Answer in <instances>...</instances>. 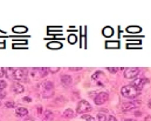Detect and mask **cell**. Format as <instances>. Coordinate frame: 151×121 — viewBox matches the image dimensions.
<instances>
[{
	"instance_id": "cell-6",
	"label": "cell",
	"mask_w": 151,
	"mask_h": 121,
	"mask_svg": "<svg viewBox=\"0 0 151 121\" xmlns=\"http://www.w3.org/2000/svg\"><path fill=\"white\" fill-rule=\"evenodd\" d=\"M43 88H45V92H43V96L45 98H48V96H52L53 95V88H54L53 82L46 81L43 83Z\"/></svg>"
},
{
	"instance_id": "cell-30",
	"label": "cell",
	"mask_w": 151,
	"mask_h": 121,
	"mask_svg": "<svg viewBox=\"0 0 151 121\" xmlns=\"http://www.w3.org/2000/svg\"><path fill=\"white\" fill-rule=\"evenodd\" d=\"M134 114H136V115H141V114H142V113H141V112H139V111H137V112H134Z\"/></svg>"
},
{
	"instance_id": "cell-14",
	"label": "cell",
	"mask_w": 151,
	"mask_h": 121,
	"mask_svg": "<svg viewBox=\"0 0 151 121\" xmlns=\"http://www.w3.org/2000/svg\"><path fill=\"white\" fill-rule=\"evenodd\" d=\"M104 112L106 111H101V113L97 114V120L99 121H107V115Z\"/></svg>"
},
{
	"instance_id": "cell-26",
	"label": "cell",
	"mask_w": 151,
	"mask_h": 121,
	"mask_svg": "<svg viewBox=\"0 0 151 121\" xmlns=\"http://www.w3.org/2000/svg\"><path fill=\"white\" fill-rule=\"evenodd\" d=\"M100 74H102V73H101V72H96V73L93 75V79H96V78H99V77H100Z\"/></svg>"
},
{
	"instance_id": "cell-16",
	"label": "cell",
	"mask_w": 151,
	"mask_h": 121,
	"mask_svg": "<svg viewBox=\"0 0 151 121\" xmlns=\"http://www.w3.org/2000/svg\"><path fill=\"white\" fill-rule=\"evenodd\" d=\"M48 47H49V48H53V49H58V48H61L62 45H61L60 42H50V43L48 45Z\"/></svg>"
},
{
	"instance_id": "cell-7",
	"label": "cell",
	"mask_w": 151,
	"mask_h": 121,
	"mask_svg": "<svg viewBox=\"0 0 151 121\" xmlns=\"http://www.w3.org/2000/svg\"><path fill=\"white\" fill-rule=\"evenodd\" d=\"M141 105V101L139 100H136V101H131V102H125L123 106H122V109L124 112H129V111H132L135 109L136 107H138Z\"/></svg>"
},
{
	"instance_id": "cell-15",
	"label": "cell",
	"mask_w": 151,
	"mask_h": 121,
	"mask_svg": "<svg viewBox=\"0 0 151 121\" xmlns=\"http://www.w3.org/2000/svg\"><path fill=\"white\" fill-rule=\"evenodd\" d=\"M127 31L130 32V33H138V32H141V28L137 27V26H131V27H128Z\"/></svg>"
},
{
	"instance_id": "cell-9",
	"label": "cell",
	"mask_w": 151,
	"mask_h": 121,
	"mask_svg": "<svg viewBox=\"0 0 151 121\" xmlns=\"http://www.w3.org/2000/svg\"><path fill=\"white\" fill-rule=\"evenodd\" d=\"M12 91H13V93L20 94V93H22V92L25 91V88H24V86H22L21 83L15 82V83H13V85H12Z\"/></svg>"
},
{
	"instance_id": "cell-25",
	"label": "cell",
	"mask_w": 151,
	"mask_h": 121,
	"mask_svg": "<svg viewBox=\"0 0 151 121\" xmlns=\"http://www.w3.org/2000/svg\"><path fill=\"white\" fill-rule=\"evenodd\" d=\"M48 71H49L50 73H55V72L59 71V68H48Z\"/></svg>"
},
{
	"instance_id": "cell-4",
	"label": "cell",
	"mask_w": 151,
	"mask_h": 121,
	"mask_svg": "<svg viewBox=\"0 0 151 121\" xmlns=\"http://www.w3.org/2000/svg\"><path fill=\"white\" fill-rule=\"evenodd\" d=\"M139 73V68H135V67H131V68H127L124 71V78L127 79H135Z\"/></svg>"
},
{
	"instance_id": "cell-20",
	"label": "cell",
	"mask_w": 151,
	"mask_h": 121,
	"mask_svg": "<svg viewBox=\"0 0 151 121\" xmlns=\"http://www.w3.org/2000/svg\"><path fill=\"white\" fill-rule=\"evenodd\" d=\"M6 87H7V82L4 80H0V91L4 89V88H6Z\"/></svg>"
},
{
	"instance_id": "cell-27",
	"label": "cell",
	"mask_w": 151,
	"mask_h": 121,
	"mask_svg": "<svg viewBox=\"0 0 151 121\" xmlns=\"http://www.w3.org/2000/svg\"><path fill=\"white\" fill-rule=\"evenodd\" d=\"M108 121H117V119H116L115 117H113V115H110V117L108 118Z\"/></svg>"
},
{
	"instance_id": "cell-31",
	"label": "cell",
	"mask_w": 151,
	"mask_h": 121,
	"mask_svg": "<svg viewBox=\"0 0 151 121\" xmlns=\"http://www.w3.org/2000/svg\"><path fill=\"white\" fill-rule=\"evenodd\" d=\"M124 121H136V120H134V119H125Z\"/></svg>"
},
{
	"instance_id": "cell-1",
	"label": "cell",
	"mask_w": 151,
	"mask_h": 121,
	"mask_svg": "<svg viewBox=\"0 0 151 121\" xmlns=\"http://www.w3.org/2000/svg\"><path fill=\"white\" fill-rule=\"evenodd\" d=\"M5 74L8 75L11 79H14L17 81H21L26 79L25 70H22V68H7V70H5Z\"/></svg>"
},
{
	"instance_id": "cell-11",
	"label": "cell",
	"mask_w": 151,
	"mask_h": 121,
	"mask_svg": "<svg viewBox=\"0 0 151 121\" xmlns=\"http://www.w3.org/2000/svg\"><path fill=\"white\" fill-rule=\"evenodd\" d=\"M61 81H62V83H63L65 87H68V86L72 85V78H70L69 75H63V77L61 78Z\"/></svg>"
},
{
	"instance_id": "cell-29",
	"label": "cell",
	"mask_w": 151,
	"mask_h": 121,
	"mask_svg": "<svg viewBox=\"0 0 151 121\" xmlns=\"http://www.w3.org/2000/svg\"><path fill=\"white\" fill-rule=\"evenodd\" d=\"M22 100H24V101H27V102H31V101H32V100H31V98H24Z\"/></svg>"
},
{
	"instance_id": "cell-8",
	"label": "cell",
	"mask_w": 151,
	"mask_h": 121,
	"mask_svg": "<svg viewBox=\"0 0 151 121\" xmlns=\"http://www.w3.org/2000/svg\"><path fill=\"white\" fill-rule=\"evenodd\" d=\"M148 82L147 79H143V78H136L135 80L131 82V86H134L135 88H137L138 91H141L143 87H144V85Z\"/></svg>"
},
{
	"instance_id": "cell-18",
	"label": "cell",
	"mask_w": 151,
	"mask_h": 121,
	"mask_svg": "<svg viewBox=\"0 0 151 121\" xmlns=\"http://www.w3.org/2000/svg\"><path fill=\"white\" fill-rule=\"evenodd\" d=\"M26 30H27L26 27H20V26H19V27H14V28H13V31H14V32H26Z\"/></svg>"
},
{
	"instance_id": "cell-24",
	"label": "cell",
	"mask_w": 151,
	"mask_h": 121,
	"mask_svg": "<svg viewBox=\"0 0 151 121\" xmlns=\"http://www.w3.org/2000/svg\"><path fill=\"white\" fill-rule=\"evenodd\" d=\"M4 75H5V68L0 67V78H1V77H4Z\"/></svg>"
},
{
	"instance_id": "cell-28",
	"label": "cell",
	"mask_w": 151,
	"mask_h": 121,
	"mask_svg": "<svg viewBox=\"0 0 151 121\" xmlns=\"http://www.w3.org/2000/svg\"><path fill=\"white\" fill-rule=\"evenodd\" d=\"M5 96H6V93H4V92L0 91V99H4Z\"/></svg>"
},
{
	"instance_id": "cell-2",
	"label": "cell",
	"mask_w": 151,
	"mask_h": 121,
	"mask_svg": "<svg viewBox=\"0 0 151 121\" xmlns=\"http://www.w3.org/2000/svg\"><path fill=\"white\" fill-rule=\"evenodd\" d=\"M121 93H122V95H123V96H125V98H129V99H134V98H136V96L139 94V91H138L137 88H135L134 86H131V85H128V86H124V87H122V89H121Z\"/></svg>"
},
{
	"instance_id": "cell-17",
	"label": "cell",
	"mask_w": 151,
	"mask_h": 121,
	"mask_svg": "<svg viewBox=\"0 0 151 121\" xmlns=\"http://www.w3.org/2000/svg\"><path fill=\"white\" fill-rule=\"evenodd\" d=\"M82 119H84V120H87V121H95V119H94L91 115H89V114H83V115H82Z\"/></svg>"
},
{
	"instance_id": "cell-3",
	"label": "cell",
	"mask_w": 151,
	"mask_h": 121,
	"mask_svg": "<svg viewBox=\"0 0 151 121\" xmlns=\"http://www.w3.org/2000/svg\"><path fill=\"white\" fill-rule=\"evenodd\" d=\"M76 111H77L78 114H83V113H87V112L91 111V106H90V104H89L88 101L81 100V101L78 102V105H77Z\"/></svg>"
},
{
	"instance_id": "cell-22",
	"label": "cell",
	"mask_w": 151,
	"mask_h": 121,
	"mask_svg": "<svg viewBox=\"0 0 151 121\" xmlns=\"http://www.w3.org/2000/svg\"><path fill=\"white\" fill-rule=\"evenodd\" d=\"M118 46V42H109L108 43V47H117Z\"/></svg>"
},
{
	"instance_id": "cell-33",
	"label": "cell",
	"mask_w": 151,
	"mask_h": 121,
	"mask_svg": "<svg viewBox=\"0 0 151 121\" xmlns=\"http://www.w3.org/2000/svg\"><path fill=\"white\" fill-rule=\"evenodd\" d=\"M26 121H34V120H32V119H27Z\"/></svg>"
},
{
	"instance_id": "cell-13",
	"label": "cell",
	"mask_w": 151,
	"mask_h": 121,
	"mask_svg": "<svg viewBox=\"0 0 151 121\" xmlns=\"http://www.w3.org/2000/svg\"><path fill=\"white\" fill-rule=\"evenodd\" d=\"M63 115L66 117V118H74L75 117V113H74V111L73 109H66L65 111V113H63Z\"/></svg>"
},
{
	"instance_id": "cell-10",
	"label": "cell",
	"mask_w": 151,
	"mask_h": 121,
	"mask_svg": "<svg viewBox=\"0 0 151 121\" xmlns=\"http://www.w3.org/2000/svg\"><path fill=\"white\" fill-rule=\"evenodd\" d=\"M15 114L18 117H26L28 114V109L25 108V107H18L17 111H15Z\"/></svg>"
},
{
	"instance_id": "cell-23",
	"label": "cell",
	"mask_w": 151,
	"mask_h": 121,
	"mask_svg": "<svg viewBox=\"0 0 151 121\" xmlns=\"http://www.w3.org/2000/svg\"><path fill=\"white\" fill-rule=\"evenodd\" d=\"M108 71H109V72H111V73H116V72L118 71V68H113V67H109V68H108Z\"/></svg>"
},
{
	"instance_id": "cell-21",
	"label": "cell",
	"mask_w": 151,
	"mask_h": 121,
	"mask_svg": "<svg viewBox=\"0 0 151 121\" xmlns=\"http://www.w3.org/2000/svg\"><path fill=\"white\" fill-rule=\"evenodd\" d=\"M6 107H7V108H13V107H15V102L8 101V102H6Z\"/></svg>"
},
{
	"instance_id": "cell-34",
	"label": "cell",
	"mask_w": 151,
	"mask_h": 121,
	"mask_svg": "<svg viewBox=\"0 0 151 121\" xmlns=\"http://www.w3.org/2000/svg\"><path fill=\"white\" fill-rule=\"evenodd\" d=\"M0 105H1V104H0Z\"/></svg>"
},
{
	"instance_id": "cell-12",
	"label": "cell",
	"mask_w": 151,
	"mask_h": 121,
	"mask_svg": "<svg viewBox=\"0 0 151 121\" xmlns=\"http://www.w3.org/2000/svg\"><path fill=\"white\" fill-rule=\"evenodd\" d=\"M114 33L113 28L111 27H106L104 30H103V36L104 37H107V38H109V37H111Z\"/></svg>"
},
{
	"instance_id": "cell-32",
	"label": "cell",
	"mask_w": 151,
	"mask_h": 121,
	"mask_svg": "<svg viewBox=\"0 0 151 121\" xmlns=\"http://www.w3.org/2000/svg\"><path fill=\"white\" fill-rule=\"evenodd\" d=\"M148 105H149V107H150V108H151V99H150V100H149V104H148Z\"/></svg>"
},
{
	"instance_id": "cell-5",
	"label": "cell",
	"mask_w": 151,
	"mask_h": 121,
	"mask_svg": "<svg viewBox=\"0 0 151 121\" xmlns=\"http://www.w3.org/2000/svg\"><path fill=\"white\" fill-rule=\"evenodd\" d=\"M109 99V94L107 92H101L95 96V104L96 105H103Z\"/></svg>"
},
{
	"instance_id": "cell-19",
	"label": "cell",
	"mask_w": 151,
	"mask_h": 121,
	"mask_svg": "<svg viewBox=\"0 0 151 121\" xmlns=\"http://www.w3.org/2000/svg\"><path fill=\"white\" fill-rule=\"evenodd\" d=\"M68 41H69L70 43H75V42H76V36H74V34L69 36V38H68Z\"/></svg>"
}]
</instances>
